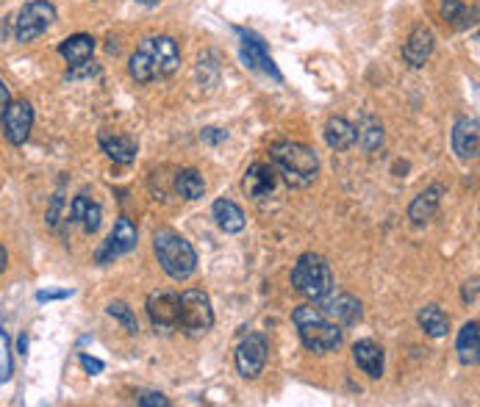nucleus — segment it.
I'll return each mask as SVG.
<instances>
[{
    "mask_svg": "<svg viewBox=\"0 0 480 407\" xmlns=\"http://www.w3.org/2000/svg\"><path fill=\"white\" fill-rule=\"evenodd\" d=\"M267 338L261 333H250L239 346H236V369L244 379L259 377L267 366Z\"/></svg>",
    "mask_w": 480,
    "mask_h": 407,
    "instance_id": "obj_11",
    "label": "nucleus"
},
{
    "mask_svg": "<svg viewBox=\"0 0 480 407\" xmlns=\"http://www.w3.org/2000/svg\"><path fill=\"white\" fill-rule=\"evenodd\" d=\"M12 103V94H9V86H6V81L0 78V117H4V111H6V106Z\"/></svg>",
    "mask_w": 480,
    "mask_h": 407,
    "instance_id": "obj_33",
    "label": "nucleus"
},
{
    "mask_svg": "<svg viewBox=\"0 0 480 407\" xmlns=\"http://www.w3.org/2000/svg\"><path fill=\"white\" fill-rule=\"evenodd\" d=\"M153 249L156 258L161 264V269L172 277V280H186L194 274L197 269V252L194 247L172 231H159L153 239Z\"/></svg>",
    "mask_w": 480,
    "mask_h": 407,
    "instance_id": "obj_5",
    "label": "nucleus"
},
{
    "mask_svg": "<svg viewBox=\"0 0 480 407\" xmlns=\"http://www.w3.org/2000/svg\"><path fill=\"white\" fill-rule=\"evenodd\" d=\"M59 53H62V59H64L70 67L89 64V59H92V53H95V39H92L89 34L67 37V39L59 45Z\"/></svg>",
    "mask_w": 480,
    "mask_h": 407,
    "instance_id": "obj_20",
    "label": "nucleus"
},
{
    "mask_svg": "<svg viewBox=\"0 0 480 407\" xmlns=\"http://www.w3.org/2000/svg\"><path fill=\"white\" fill-rule=\"evenodd\" d=\"M6 264H9V256H6V249H4V244H0V274L6 272Z\"/></svg>",
    "mask_w": 480,
    "mask_h": 407,
    "instance_id": "obj_36",
    "label": "nucleus"
},
{
    "mask_svg": "<svg viewBox=\"0 0 480 407\" xmlns=\"http://www.w3.org/2000/svg\"><path fill=\"white\" fill-rule=\"evenodd\" d=\"M456 352H459V361L464 366H477L480 361V330H477V322H467L459 333V341H456Z\"/></svg>",
    "mask_w": 480,
    "mask_h": 407,
    "instance_id": "obj_23",
    "label": "nucleus"
},
{
    "mask_svg": "<svg viewBox=\"0 0 480 407\" xmlns=\"http://www.w3.org/2000/svg\"><path fill=\"white\" fill-rule=\"evenodd\" d=\"M352 361H356L359 369L364 374H369L372 379L384 377V349L377 346L375 341L364 338V341H359L356 346H352Z\"/></svg>",
    "mask_w": 480,
    "mask_h": 407,
    "instance_id": "obj_18",
    "label": "nucleus"
},
{
    "mask_svg": "<svg viewBox=\"0 0 480 407\" xmlns=\"http://www.w3.org/2000/svg\"><path fill=\"white\" fill-rule=\"evenodd\" d=\"M275 183H277L275 167H269V164H264V161H256V164L247 169V175H244V191H247V197H252V199L267 197V194L275 189Z\"/></svg>",
    "mask_w": 480,
    "mask_h": 407,
    "instance_id": "obj_17",
    "label": "nucleus"
},
{
    "mask_svg": "<svg viewBox=\"0 0 480 407\" xmlns=\"http://www.w3.org/2000/svg\"><path fill=\"white\" fill-rule=\"evenodd\" d=\"M236 34H239V39H242V61H244L247 67H252V69L267 72L269 78L281 81V72H277L272 56L267 53L264 39H261L259 34H252V31H244V28H236Z\"/></svg>",
    "mask_w": 480,
    "mask_h": 407,
    "instance_id": "obj_13",
    "label": "nucleus"
},
{
    "mask_svg": "<svg viewBox=\"0 0 480 407\" xmlns=\"http://www.w3.org/2000/svg\"><path fill=\"white\" fill-rule=\"evenodd\" d=\"M139 4H145V6H156L159 0H139Z\"/></svg>",
    "mask_w": 480,
    "mask_h": 407,
    "instance_id": "obj_37",
    "label": "nucleus"
},
{
    "mask_svg": "<svg viewBox=\"0 0 480 407\" xmlns=\"http://www.w3.org/2000/svg\"><path fill=\"white\" fill-rule=\"evenodd\" d=\"M9 352H12L9 338H6V333H0V383L12 377V354Z\"/></svg>",
    "mask_w": 480,
    "mask_h": 407,
    "instance_id": "obj_30",
    "label": "nucleus"
},
{
    "mask_svg": "<svg viewBox=\"0 0 480 407\" xmlns=\"http://www.w3.org/2000/svg\"><path fill=\"white\" fill-rule=\"evenodd\" d=\"M62 297H70V291H39L37 299L45 302V299H62Z\"/></svg>",
    "mask_w": 480,
    "mask_h": 407,
    "instance_id": "obj_35",
    "label": "nucleus"
},
{
    "mask_svg": "<svg viewBox=\"0 0 480 407\" xmlns=\"http://www.w3.org/2000/svg\"><path fill=\"white\" fill-rule=\"evenodd\" d=\"M137 402H139L142 407H170V399H167L164 394H142Z\"/></svg>",
    "mask_w": 480,
    "mask_h": 407,
    "instance_id": "obj_31",
    "label": "nucleus"
},
{
    "mask_svg": "<svg viewBox=\"0 0 480 407\" xmlns=\"http://www.w3.org/2000/svg\"><path fill=\"white\" fill-rule=\"evenodd\" d=\"M137 241H139L137 224H134L128 216H120V219L114 222V231H112L109 239L103 241V247L95 252V261H97L100 266H106V264H112L114 258L125 256V252H131V249L137 247Z\"/></svg>",
    "mask_w": 480,
    "mask_h": 407,
    "instance_id": "obj_8",
    "label": "nucleus"
},
{
    "mask_svg": "<svg viewBox=\"0 0 480 407\" xmlns=\"http://www.w3.org/2000/svg\"><path fill=\"white\" fill-rule=\"evenodd\" d=\"M475 297H477V277H472V283L464 286V299H467V302H475Z\"/></svg>",
    "mask_w": 480,
    "mask_h": 407,
    "instance_id": "obj_34",
    "label": "nucleus"
},
{
    "mask_svg": "<svg viewBox=\"0 0 480 407\" xmlns=\"http://www.w3.org/2000/svg\"><path fill=\"white\" fill-rule=\"evenodd\" d=\"M442 17L447 25H452V28H469V25H475V17H477V9L461 4V0H442V6H439Z\"/></svg>",
    "mask_w": 480,
    "mask_h": 407,
    "instance_id": "obj_25",
    "label": "nucleus"
},
{
    "mask_svg": "<svg viewBox=\"0 0 480 407\" xmlns=\"http://www.w3.org/2000/svg\"><path fill=\"white\" fill-rule=\"evenodd\" d=\"M356 142H359L367 152H375L377 147H381V144H384V125H381V119H375V117L364 114L361 122H359V128H356Z\"/></svg>",
    "mask_w": 480,
    "mask_h": 407,
    "instance_id": "obj_27",
    "label": "nucleus"
},
{
    "mask_svg": "<svg viewBox=\"0 0 480 407\" xmlns=\"http://www.w3.org/2000/svg\"><path fill=\"white\" fill-rule=\"evenodd\" d=\"M442 194H444V186H442V183H436V186H431V189H425V191L411 202V208H409L411 222H414V224H422V222L431 219V216L436 214V208H439Z\"/></svg>",
    "mask_w": 480,
    "mask_h": 407,
    "instance_id": "obj_24",
    "label": "nucleus"
},
{
    "mask_svg": "<svg viewBox=\"0 0 480 407\" xmlns=\"http://www.w3.org/2000/svg\"><path fill=\"white\" fill-rule=\"evenodd\" d=\"M100 147H103V152L117 161V164H131L137 159V152H139V144L131 139V136H125V134H100Z\"/></svg>",
    "mask_w": 480,
    "mask_h": 407,
    "instance_id": "obj_19",
    "label": "nucleus"
},
{
    "mask_svg": "<svg viewBox=\"0 0 480 407\" xmlns=\"http://www.w3.org/2000/svg\"><path fill=\"white\" fill-rule=\"evenodd\" d=\"M214 324V311H211V299L203 291H184L178 299V327L189 336L209 333Z\"/></svg>",
    "mask_w": 480,
    "mask_h": 407,
    "instance_id": "obj_6",
    "label": "nucleus"
},
{
    "mask_svg": "<svg viewBox=\"0 0 480 407\" xmlns=\"http://www.w3.org/2000/svg\"><path fill=\"white\" fill-rule=\"evenodd\" d=\"M81 366L89 371V374H100V371H103L106 366L103 363H100V361H95V358H89V354H81Z\"/></svg>",
    "mask_w": 480,
    "mask_h": 407,
    "instance_id": "obj_32",
    "label": "nucleus"
},
{
    "mask_svg": "<svg viewBox=\"0 0 480 407\" xmlns=\"http://www.w3.org/2000/svg\"><path fill=\"white\" fill-rule=\"evenodd\" d=\"M109 316H114L125 330H128V333L134 336L137 333V330H139V324H137V316H134V311L128 308V305H125V302H112L109 305Z\"/></svg>",
    "mask_w": 480,
    "mask_h": 407,
    "instance_id": "obj_29",
    "label": "nucleus"
},
{
    "mask_svg": "<svg viewBox=\"0 0 480 407\" xmlns=\"http://www.w3.org/2000/svg\"><path fill=\"white\" fill-rule=\"evenodd\" d=\"M70 214H72V222H79L84 227V233L92 236L100 231V222H103V208L97 206V202L87 194H79L72 199L70 206Z\"/></svg>",
    "mask_w": 480,
    "mask_h": 407,
    "instance_id": "obj_16",
    "label": "nucleus"
},
{
    "mask_svg": "<svg viewBox=\"0 0 480 407\" xmlns=\"http://www.w3.org/2000/svg\"><path fill=\"white\" fill-rule=\"evenodd\" d=\"M269 159L275 169L284 175V181L294 189H306L317 181L319 159L309 144L300 142H275L269 147Z\"/></svg>",
    "mask_w": 480,
    "mask_h": 407,
    "instance_id": "obj_2",
    "label": "nucleus"
},
{
    "mask_svg": "<svg viewBox=\"0 0 480 407\" xmlns=\"http://www.w3.org/2000/svg\"><path fill=\"white\" fill-rule=\"evenodd\" d=\"M178 294L172 291H153L147 297V316L153 322L156 330L170 333V330H178Z\"/></svg>",
    "mask_w": 480,
    "mask_h": 407,
    "instance_id": "obj_12",
    "label": "nucleus"
},
{
    "mask_svg": "<svg viewBox=\"0 0 480 407\" xmlns=\"http://www.w3.org/2000/svg\"><path fill=\"white\" fill-rule=\"evenodd\" d=\"M434 47H436L434 31L427 28V25H417V28L411 31V37L406 39V45H402V59H406L411 67H422L427 59H431Z\"/></svg>",
    "mask_w": 480,
    "mask_h": 407,
    "instance_id": "obj_14",
    "label": "nucleus"
},
{
    "mask_svg": "<svg viewBox=\"0 0 480 407\" xmlns=\"http://www.w3.org/2000/svg\"><path fill=\"white\" fill-rule=\"evenodd\" d=\"M0 119H4V136L9 144L20 147L29 142L31 128H34V109L29 100H14V103H9Z\"/></svg>",
    "mask_w": 480,
    "mask_h": 407,
    "instance_id": "obj_9",
    "label": "nucleus"
},
{
    "mask_svg": "<svg viewBox=\"0 0 480 407\" xmlns=\"http://www.w3.org/2000/svg\"><path fill=\"white\" fill-rule=\"evenodd\" d=\"M211 214H214V222L219 224V231H225V233H242L244 231V211L236 206L234 199H217Z\"/></svg>",
    "mask_w": 480,
    "mask_h": 407,
    "instance_id": "obj_22",
    "label": "nucleus"
},
{
    "mask_svg": "<svg viewBox=\"0 0 480 407\" xmlns=\"http://www.w3.org/2000/svg\"><path fill=\"white\" fill-rule=\"evenodd\" d=\"M417 322L425 330V336H431V338H442V336H447V330H450V319H447V313L439 308V305H425V308L419 311V316H417Z\"/></svg>",
    "mask_w": 480,
    "mask_h": 407,
    "instance_id": "obj_26",
    "label": "nucleus"
},
{
    "mask_svg": "<svg viewBox=\"0 0 480 407\" xmlns=\"http://www.w3.org/2000/svg\"><path fill=\"white\" fill-rule=\"evenodd\" d=\"M322 305H319V311H322V316L327 319V322H334V324H339V327H352V324H359L361 322V302L352 297V294H347V291H339V294H327V297H322L319 299Z\"/></svg>",
    "mask_w": 480,
    "mask_h": 407,
    "instance_id": "obj_10",
    "label": "nucleus"
},
{
    "mask_svg": "<svg viewBox=\"0 0 480 407\" xmlns=\"http://www.w3.org/2000/svg\"><path fill=\"white\" fill-rule=\"evenodd\" d=\"M292 322L297 327V336L302 346L311 352H334L342 344V327L327 322L319 308L314 305H300L292 313Z\"/></svg>",
    "mask_w": 480,
    "mask_h": 407,
    "instance_id": "obj_3",
    "label": "nucleus"
},
{
    "mask_svg": "<svg viewBox=\"0 0 480 407\" xmlns=\"http://www.w3.org/2000/svg\"><path fill=\"white\" fill-rule=\"evenodd\" d=\"M477 147H480L477 119L475 117L459 119L456 128H452V152H456L461 161H472L477 156Z\"/></svg>",
    "mask_w": 480,
    "mask_h": 407,
    "instance_id": "obj_15",
    "label": "nucleus"
},
{
    "mask_svg": "<svg viewBox=\"0 0 480 407\" xmlns=\"http://www.w3.org/2000/svg\"><path fill=\"white\" fill-rule=\"evenodd\" d=\"M175 191H178L184 199H200L206 191V181L197 169H181L175 175Z\"/></svg>",
    "mask_w": 480,
    "mask_h": 407,
    "instance_id": "obj_28",
    "label": "nucleus"
},
{
    "mask_svg": "<svg viewBox=\"0 0 480 407\" xmlns=\"http://www.w3.org/2000/svg\"><path fill=\"white\" fill-rule=\"evenodd\" d=\"M325 142L334 150H350L356 144V125L347 122L344 117H331L325 122Z\"/></svg>",
    "mask_w": 480,
    "mask_h": 407,
    "instance_id": "obj_21",
    "label": "nucleus"
},
{
    "mask_svg": "<svg viewBox=\"0 0 480 407\" xmlns=\"http://www.w3.org/2000/svg\"><path fill=\"white\" fill-rule=\"evenodd\" d=\"M54 22H56V6L47 4V0H31V4H25L20 9V14L14 20V37H17V42H34Z\"/></svg>",
    "mask_w": 480,
    "mask_h": 407,
    "instance_id": "obj_7",
    "label": "nucleus"
},
{
    "mask_svg": "<svg viewBox=\"0 0 480 407\" xmlns=\"http://www.w3.org/2000/svg\"><path fill=\"white\" fill-rule=\"evenodd\" d=\"M292 286L300 297L319 302L322 297H327L334 291V272L331 264H327L317 252H306L300 256L294 269H292Z\"/></svg>",
    "mask_w": 480,
    "mask_h": 407,
    "instance_id": "obj_4",
    "label": "nucleus"
},
{
    "mask_svg": "<svg viewBox=\"0 0 480 407\" xmlns=\"http://www.w3.org/2000/svg\"><path fill=\"white\" fill-rule=\"evenodd\" d=\"M181 67V50L172 37H150L145 39L128 61L131 78L139 84H150L156 78H167Z\"/></svg>",
    "mask_w": 480,
    "mask_h": 407,
    "instance_id": "obj_1",
    "label": "nucleus"
}]
</instances>
